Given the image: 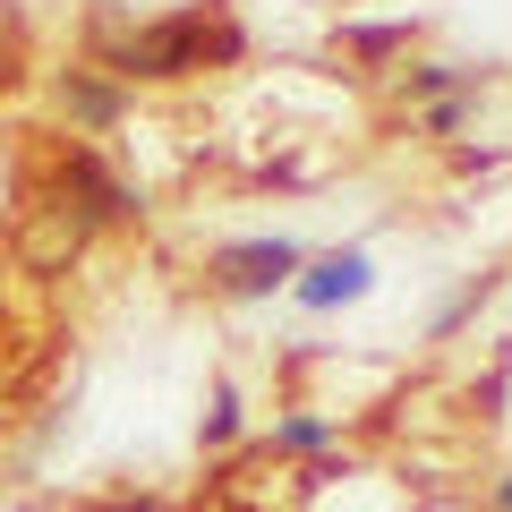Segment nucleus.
<instances>
[{"label":"nucleus","instance_id":"nucleus-1","mask_svg":"<svg viewBox=\"0 0 512 512\" xmlns=\"http://www.w3.org/2000/svg\"><path fill=\"white\" fill-rule=\"evenodd\" d=\"M205 60H239V26L231 18H205V9H180L163 26H137L128 43H111L103 69L111 77H188Z\"/></svg>","mask_w":512,"mask_h":512},{"label":"nucleus","instance_id":"nucleus-2","mask_svg":"<svg viewBox=\"0 0 512 512\" xmlns=\"http://www.w3.org/2000/svg\"><path fill=\"white\" fill-rule=\"evenodd\" d=\"M299 265H308V248L274 231V239H231V248H214L205 256V282L222 299H274V291L299 282Z\"/></svg>","mask_w":512,"mask_h":512},{"label":"nucleus","instance_id":"nucleus-3","mask_svg":"<svg viewBox=\"0 0 512 512\" xmlns=\"http://www.w3.org/2000/svg\"><path fill=\"white\" fill-rule=\"evenodd\" d=\"M367 291H376V256L367 248H325V256H308L299 282H291V299L308 316H333V308H350V299H367Z\"/></svg>","mask_w":512,"mask_h":512},{"label":"nucleus","instance_id":"nucleus-4","mask_svg":"<svg viewBox=\"0 0 512 512\" xmlns=\"http://www.w3.org/2000/svg\"><path fill=\"white\" fill-rule=\"evenodd\" d=\"M60 111H69L77 128H111L128 111V94L111 86V77H94V69H69V77H60Z\"/></svg>","mask_w":512,"mask_h":512},{"label":"nucleus","instance_id":"nucleus-5","mask_svg":"<svg viewBox=\"0 0 512 512\" xmlns=\"http://www.w3.org/2000/svg\"><path fill=\"white\" fill-rule=\"evenodd\" d=\"M69 180H77V197H86V214H94V222H128V214H146V205H137V188H120L103 163H94V154H69Z\"/></svg>","mask_w":512,"mask_h":512},{"label":"nucleus","instance_id":"nucleus-6","mask_svg":"<svg viewBox=\"0 0 512 512\" xmlns=\"http://www.w3.org/2000/svg\"><path fill=\"white\" fill-rule=\"evenodd\" d=\"M402 94H410V111L444 103V94H478V69H461V60H419V69L402 77Z\"/></svg>","mask_w":512,"mask_h":512},{"label":"nucleus","instance_id":"nucleus-7","mask_svg":"<svg viewBox=\"0 0 512 512\" xmlns=\"http://www.w3.org/2000/svg\"><path fill=\"white\" fill-rule=\"evenodd\" d=\"M325 444H333L325 410H291V419H274V453H325Z\"/></svg>","mask_w":512,"mask_h":512},{"label":"nucleus","instance_id":"nucleus-8","mask_svg":"<svg viewBox=\"0 0 512 512\" xmlns=\"http://www.w3.org/2000/svg\"><path fill=\"white\" fill-rule=\"evenodd\" d=\"M239 427H248V410H239V384L222 376V384H214V402H205V427H197V436H205V444L222 453V444H231Z\"/></svg>","mask_w":512,"mask_h":512},{"label":"nucleus","instance_id":"nucleus-9","mask_svg":"<svg viewBox=\"0 0 512 512\" xmlns=\"http://www.w3.org/2000/svg\"><path fill=\"white\" fill-rule=\"evenodd\" d=\"M470 111H478V94H444V103H419V128H427V137H461Z\"/></svg>","mask_w":512,"mask_h":512},{"label":"nucleus","instance_id":"nucleus-10","mask_svg":"<svg viewBox=\"0 0 512 512\" xmlns=\"http://www.w3.org/2000/svg\"><path fill=\"white\" fill-rule=\"evenodd\" d=\"M487 291H495V282H487V274H470V282H461V291L436 308V333H461V325L478 316V299H487Z\"/></svg>","mask_w":512,"mask_h":512},{"label":"nucleus","instance_id":"nucleus-11","mask_svg":"<svg viewBox=\"0 0 512 512\" xmlns=\"http://www.w3.org/2000/svg\"><path fill=\"white\" fill-rule=\"evenodd\" d=\"M410 43V26H350V52L359 60H384V52H402Z\"/></svg>","mask_w":512,"mask_h":512},{"label":"nucleus","instance_id":"nucleus-12","mask_svg":"<svg viewBox=\"0 0 512 512\" xmlns=\"http://www.w3.org/2000/svg\"><path fill=\"white\" fill-rule=\"evenodd\" d=\"M495 512H512V470H504V478H495Z\"/></svg>","mask_w":512,"mask_h":512}]
</instances>
